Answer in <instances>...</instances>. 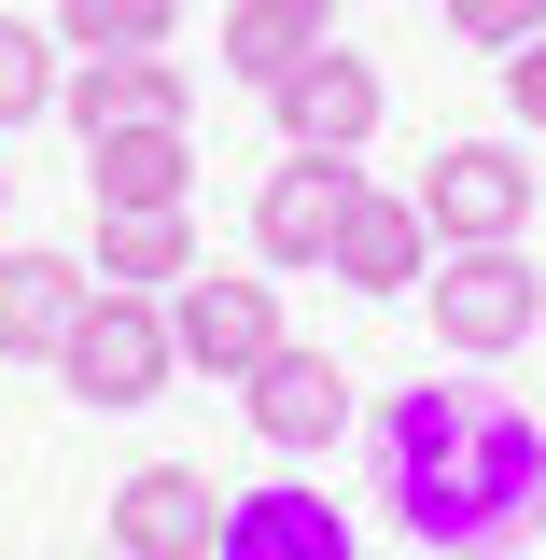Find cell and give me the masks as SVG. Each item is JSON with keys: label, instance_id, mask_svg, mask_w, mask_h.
<instances>
[{"label": "cell", "instance_id": "obj_1", "mask_svg": "<svg viewBox=\"0 0 546 560\" xmlns=\"http://www.w3.org/2000/svg\"><path fill=\"white\" fill-rule=\"evenodd\" d=\"M379 490L420 547L490 560L519 518H546V420L504 407V393H393L379 407Z\"/></svg>", "mask_w": 546, "mask_h": 560}, {"label": "cell", "instance_id": "obj_2", "mask_svg": "<svg viewBox=\"0 0 546 560\" xmlns=\"http://www.w3.org/2000/svg\"><path fill=\"white\" fill-rule=\"evenodd\" d=\"M434 350H463V364H504V350L546 337V267L519 238H477V253H434Z\"/></svg>", "mask_w": 546, "mask_h": 560}, {"label": "cell", "instance_id": "obj_3", "mask_svg": "<svg viewBox=\"0 0 546 560\" xmlns=\"http://www.w3.org/2000/svg\"><path fill=\"white\" fill-rule=\"evenodd\" d=\"M169 364H183V350H169V294H113V280L84 294V323H70V350H57V378L84 407H154Z\"/></svg>", "mask_w": 546, "mask_h": 560}, {"label": "cell", "instance_id": "obj_4", "mask_svg": "<svg viewBox=\"0 0 546 560\" xmlns=\"http://www.w3.org/2000/svg\"><path fill=\"white\" fill-rule=\"evenodd\" d=\"M407 197H420V224H434V253L533 238V168H519V140H434V168H420Z\"/></svg>", "mask_w": 546, "mask_h": 560}, {"label": "cell", "instance_id": "obj_5", "mask_svg": "<svg viewBox=\"0 0 546 560\" xmlns=\"http://www.w3.org/2000/svg\"><path fill=\"white\" fill-rule=\"evenodd\" d=\"M169 350H183L197 378H253L280 350V294L253 267H183L169 280Z\"/></svg>", "mask_w": 546, "mask_h": 560}, {"label": "cell", "instance_id": "obj_6", "mask_svg": "<svg viewBox=\"0 0 546 560\" xmlns=\"http://www.w3.org/2000/svg\"><path fill=\"white\" fill-rule=\"evenodd\" d=\"M350 197H364V168H350V154H280L267 183H253V267H323Z\"/></svg>", "mask_w": 546, "mask_h": 560}, {"label": "cell", "instance_id": "obj_7", "mask_svg": "<svg viewBox=\"0 0 546 560\" xmlns=\"http://www.w3.org/2000/svg\"><path fill=\"white\" fill-rule=\"evenodd\" d=\"M267 113H280L294 154H364V140H379V70L350 57V43H309V57L267 84Z\"/></svg>", "mask_w": 546, "mask_h": 560}, {"label": "cell", "instance_id": "obj_8", "mask_svg": "<svg viewBox=\"0 0 546 560\" xmlns=\"http://www.w3.org/2000/svg\"><path fill=\"white\" fill-rule=\"evenodd\" d=\"M210 560H364V547H350V518H337L309 477H267V490H224Z\"/></svg>", "mask_w": 546, "mask_h": 560}, {"label": "cell", "instance_id": "obj_9", "mask_svg": "<svg viewBox=\"0 0 546 560\" xmlns=\"http://www.w3.org/2000/svg\"><path fill=\"white\" fill-rule=\"evenodd\" d=\"M210 533H224V490L197 463H140L113 490V560H210Z\"/></svg>", "mask_w": 546, "mask_h": 560}, {"label": "cell", "instance_id": "obj_10", "mask_svg": "<svg viewBox=\"0 0 546 560\" xmlns=\"http://www.w3.org/2000/svg\"><path fill=\"white\" fill-rule=\"evenodd\" d=\"M323 280H350V294H420V280H434V224H420V197L364 183V197L337 210V253H323Z\"/></svg>", "mask_w": 546, "mask_h": 560}, {"label": "cell", "instance_id": "obj_11", "mask_svg": "<svg viewBox=\"0 0 546 560\" xmlns=\"http://www.w3.org/2000/svg\"><path fill=\"white\" fill-rule=\"evenodd\" d=\"M239 393H253V434H267V448H337V434H350V364H337V350H294V337H280Z\"/></svg>", "mask_w": 546, "mask_h": 560}, {"label": "cell", "instance_id": "obj_12", "mask_svg": "<svg viewBox=\"0 0 546 560\" xmlns=\"http://www.w3.org/2000/svg\"><path fill=\"white\" fill-rule=\"evenodd\" d=\"M84 294L98 280L70 267V253H28V238H0V364H57L70 323H84Z\"/></svg>", "mask_w": 546, "mask_h": 560}, {"label": "cell", "instance_id": "obj_13", "mask_svg": "<svg viewBox=\"0 0 546 560\" xmlns=\"http://www.w3.org/2000/svg\"><path fill=\"white\" fill-rule=\"evenodd\" d=\"M183 98H197V84H183L169 43H154V57H70V84H57V113L84 140L98 127H183Z\"/></svg>", "mask_w": 546, "mask_h": 560}, {"label": "cell", "instance_id": "obj_14", "mask_svg": "<svg viewBox=\"0 0 546 560\" xmlns=\"http://www.w3.org/2000/svg\"><path fill=\"white\" fill-rule=\"evenodd\" d=\"M84 197L98 210H183L197 197V140L183 127H98L84 140Z\"/></svg>", "mask_w": 546, "mask_h": 560}, {"label": "cell", "instance_id": "obj_15", "mask_svg": "<svg viewBox=\"0 0 546 560\" xmlns=\"http://www.w3.org/2000/svg\"><path fill=\"white\" fill-rule=\"evenodd\" d=\"M183 267H197V224H183V210H98V267H84V280H113V294H169Z\"/></svg>", "mask_w": 546, "mask_h": 560}, {"label": "cell", "instance_id": "obj_16", "mask_svg": "<svg viewBox=\"0 0 546 560\" xmlns=\"http://www.w3.org/2000/svg\"><path fill=\"white\" fill-rule=\"evenodd\" d=\"M309 43H337V28H309V14H294V0H224V70H239V84H253V98H267L280 70L309 57Z\"/></svg>", "mask_w": 546, "mask_h": 560}, {"label": "cell", "instance_id": "obj_17", "mask_svg": "<svg viewBox=\"0 0 546 560\" xmlns=\"http://www.w3.org/2000/svg\"><path fill=\"white\" fill-rule=\"evenodd\" d=\"M183 28V0H57V43L70 57H154Z\"/></svg>", "mask_w": 546, "mask_h": 560}, {"label": "cell", "instance_id": "obj_18", "mask_svg": "<svg viewBox=\"0 0 546 560\" xmlns=\"http://www.w3.org/2000/svg\"><path fill=\"white\" fill-rule=\"evenodd\" d=\"M57 28H14V14H0V127H28V113H57Z\"/></svg>", "mask_w": 546, "mask_h": 560}, {"label": "cell", "instance_id": "obj_19", "mask_svg": "<svg viewBox=\"0 0 546 560\" xmlns=\"http://www.w3.org/2000/svg\"><path fill=\"white\" fill-rule=\"evenodd\" d=\"M449 28H463V43H490V57H504V43H533L546 14H533V0H449Z\"/></svg>", "mask_w": 546, "mask_h": 560}, {"label": "cell", "instance_id": "obj_20", "mask_svg": "<svg viewBox=\"0 0 546 560\" xmlns=\"http://www.w3.org/2000/svg\"><path fill=\"white\" fill-rule=\"evenodd\" d=\"M504 113L546 127V28H533V43H504Z\"/></svg>", "mask_w": 546, "mask_h": 560}, {"label": "cell", "instance_id": "obj_21", "mask_svg": "<svg viewBox=\"0 0 546 560\" xmlns=\"http://www.w3.org/2000/svg\"><path fill=\"white\" fill-rule=\"evenodd\" d=\"M294 14H309V28H337V0H294Z\"/></svg>", "mask_w": 546, "mask_h": 560}, {"label": "cell", "instance_id": "obj_22", "mask_svg": "<svg viewBox=\"0 0 546 560\" xmlns=\"http://www.w3.org/2000/svg\"><path fill=\"white\" fill-rule=\"evenodd\" d=\"M0 210H14V168H0Z\"/></svg>", "mask_w": 546, "mask_h": 560}, {"label": "cell", "instance_id": "obj_23", "mask_svg": "<svg viewBox=\"0 0 546 560\" xmlns=\"http://www.w3.org/2000/svg\"><path fill=\"white\" fill-rule=\"evenodd\" d=\"M533 14H546V0H533Z\"/></svg>", "mask_w": 546, "mask_h": 560}, {"label": "cell", "instance_id": "obj_24", "mask_svg": "<svg viewBox=\"0 0 546 560\" xmlns=\"http://www.w3.org/2000/svg\"><path fill=\"white\" fill-rule=\"evenodd\" d=\"M98 560H113V547H98Z\"/></svg>", "mask_w": 546, "mask_h": 560}]
</instances>
